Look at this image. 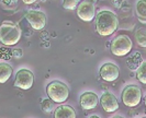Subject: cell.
<instances>
[{"mask_svg": "<svg viewBox=\"0 0 146 118\" xmlns=\"http://www.w3.org/2000/svg\"><path fill=\"white\" fill-rule=\"evenodd\" d=\"M144 104H145V107H146V94H145V97H144Z\"/></svg>", "mask_w": 146, "mask_h": 118, "instance_id": "7402d4cb", "label": "cell"}, {"mask_svg": "<svg viewBox=\"0 0 146 118\" xmlns=\"http://www.w3.org/2000/svg\"><path fill=\"white\" fill-rule=\"evenodd\" d=\"M25 20L29 22V24L32 26V29L35 31H41L46 25V15L42 11L36 10H30L24 15Z\"/></svg>", "mask_w": 146, "mask_h": 118, "instance_id": "52a82bcc", "label": "cell"}, {"mask_svg": "<svg viewBox=\"0 0 146 118\" xmlns=\"http://www.w3.org/2000/svg\"><path fill=\"white\" fill-rule=\"evenodd\" d=\"M21 38V30L13 22L5 21L0 25V42L6 46L18 44Z\"/></svg>", "mask_w": 146, "mask_h": 118, "instance_id": "7a4b0ae2", "label": "cell"}, {"mask_svg": "<svg viewBox=\"0 0 146 118\" xmlns=\"http://www.w3.org/2000/svg\"><path fill=\"white\" fill-rule=\"evenodd\" d=\"M79 104L84 111H91L98 106L99 97L94 92H84L79 98Z\"/></svg>", "mask_w": 146, "mask_h": 118, "instance_id": "8fae6325", "label": "cell"}, {"mask_svg": "<svg viewBox=\"0 0 146 118\" xmlns=\"http://www.w3.org/2000/svg\"><path fill=\"white\" fill-rule=\"evenodd\" d=\"M119 26V20L114 12L102 10L96 15V31L101 36H110L115 33Z\"/></svg>", "mask_w": 146, "mask_h": 118, "instance_id": "6da1fadb", "label": "cell"}, {"mask_svg": "<svg viewBox=\"0 0 146 118\" xmlns=\"http://www.w3.org/2000/svg\"><path fill=\"white\" fill-rule=\"evenodd\" d=\"M13 72L12 67L7 62H0V83H6Z\"/></svg>", "mask_w": 146, "mask_h": 118, "instance_id": "5bb4252c", "label": "cell"}, {"mask_svg": "<svg viewBox=\"0 0 146 118\" xmlns=\"http://www.w3.org/2000/svg\"><path fill=\"white\" fill-rule=\"evenodd\" d=\"M99 75L106 82L117 81L120 77V69L113 62H106L99 69Z\"/></svg>", "mask_w": 146, "mask_h": 118, "instance_id": "9c48e42d", "label": "cell"}, {"mask_svg": "<svg viewBox=\"0 0 146 118\" xmlns=\"http://www.w3.org/2000/svg\"><path fill=\"white\" fill-rule=\"evenodd\" d=\"M80 1L81 0H64L63 1V8L66 10H75Z\"/></svg>", "mask_w": 146, "mask_h": 118, "instance_id": "ac0fdd59", "label": "cell"}, {"mask_svg": "<svg viewBox=\"0 0 146 118\" xmlns=\"http://www.w3.org/2000/svg\"><path fill=\"white\" fill-rule=\"evenodd\" d=\"M135 12L141 23H146V0H139L135 6Z\"/></svg>", "mask_w": 146, "mask_h": 118, "instance_id": "9a60e30c", "label": "cell"}, {"mask_svg": "<svg viewBox=\"0 0 146 118\" xmlns=\"http://www.w3.org/2000/svg\"><path fill=\"white\" fill-rule=\"evenodd\" d=\"M135 38H136V43L143 47L146 48V29L145 28H141L136 31L135 33Z\"/></svg>", "mask_w": 146, "mask_h": 118, "instance_id": "2e32d148", "label": "cell"}, {"mask_svg": "<svg viewBox=\"0 0 146 118\" xmlns=\"http://www.w3.org/2000/svg\"><path fill=\"white\" fill-rule=\"evenodd\" d=\"M46 94L53 103L62 104L69 97V88L65 83L60 81H52L46 87Z\"/></svg>", "mask_w": 146, "mask_h": 118, "instance_id": "3957f363", "label": "cell"}, {"mask_svg": "<svg viewBox=\"0 0 146 118\" xmlns=\"http://www.w3.org/2000/svg\"><path fill=\"white\" fill-rule=\"evenodd\" d=\"M99 103L101 104L104 111L107 113H114L119 109V101L114 94L111 92H103L101 97L99 98Z\"/></svg>", "mask_w": 146, "mask_h": 118, "instance_id": "30bf717a", "label": "cell"}, {"mask_svg": "<svg viewBox=\"0 0 146 118\" xmlns=\"http://www.w3.org/2000/svg\"><path fill=\"white\" fill-rule=\"evenodd\" d=\"M22 55H23V52H22V49H20V48H19V49L17 48V49H13V50H12V56H13L15 58H17V59L21 58Z\"/></svg>", "mask_w": 146, "mask_h": 118, "instance_id": "ffe728a7", "label": "cell"}, {"mask_svg": "<svg viewBox=\"0 0 146 118\" xmlns=\"http://www.w3.org/2000/svg\"><path fill=\"white\" fill-rule=\"evenodd\" d=\"M133 48V42L130 37L125 34H120L115 36L110 44L111 52L117 57H125L131 52Z\"/></svg>", "mask_w": 146, "mask_h": 118, "instance_id": "277c9868", "label": "cell"}, {"mask_svg": "<svg viewBox=\"0 0 146 118\" xmlns=\"http://www.w3.org/2000/svg\"><path fill=\"white\" fill-rule=\"evenodd\" d=\"M121 101L126 107H136L142 102V91L137 85H126L121 93Z\"/></svg>", "mask_w": 146, "mask_h": 118, "instance_id": "5b68a950", "label": "cell"}, {"mask_svg": "<svg viewBox=\"0 0 146 118\" xmlns=\"http://www.w3.org/2000/svg\"><path fill=\"white\" fill-rule=\"evenodd\" d=\"M76 9L78 18L84 22H91L96 18V7L91 0H81Z\"/></svg>", "mask_w": 146, "mask_h": 118, "instance_id": "8992f818", "label": "cell"}, {"mask_svg": "<svg viewBox=\"0 0 146 118\" xmlns=\"http://www.w3.org/2000/svg\"><path fill=\"white\" fill-rule=\"evenodd\" d=\"M55 118H76V111L69 105H59L54 111Z\"/></svg>", "mask_w": 146, "mask_h": 118, "instance_id": "7c38bea8", "label": "cell"}, {"mask_svg": "<svg viewBox=\"0 0 146 118\" xmlns=\"http://www.w3.org/2000/svg\"><path fill=\"white\" fill-rule=\"evenodd\" d=\"M37 0H22V2L24 3V5H33V3H35Z\"/></svg>", "mask_w": 146, "mask_h": 118, "instance_id": "44dd1931", "label": "cell"}, {"mask_svg": "<svg viewBox=\"0 0 146 118\" xmlns=\"http://www.w3.org/2000/svg\"><path fill=\"white\" fill-rule=\"evenodd\" d=\"M34 82V74L29 69H20L15 74V85L21 90H29Z\"/></svg>", "mask_w": 146, "mask_h": 118, "instance_id": "ba28073f", "label": "cell"}, {"mask_svg": "<svg viewBox=\"0 0 146 118\" xmlns=\"http://www.w3.org/2000/svg\"><path fill=\"white\" fill-rule=\"evenodd\" d=\"M136 71V78L141 83L146 85V61H143L139 67L135 70Z\"/></svg>", "mask_w": 146, "mask_h": 118, "instance_id": "e0dca14e", "label": "cell"}, {"mask_svg": "<svg viewBox=\"0 0 146 118\" xmlns=\"http://www.w3.org/2000/svg\"><path fill=\"white\" fill-rule=\"evenodd\" d=\"M143 61H144V60H143V57H142V54L139 52H134L133 54H131V55L127 57L126 65H127V67H129L131 70L135 71Z\"/></svg>", "mask_w": 146, "mask_h": 118, "instance_id": "4fadbf2b", "label": "cell"}, {"mask_svg": "<svg viewBox=\"0 0 146 118\" xmlns=\"http://www.w3.org/2000/svg\"><path fill=\"white\" fill-rule=\"evenodd\" d=\"M41 107H42V111L46 114L51 113L53 111V101L50 100V98H46V100H43V102L41 104Z\"/></svg>", "mask_w": 146, "mask_h": 118, "instance_id": "d6986e66", "label": "cell"}]
</instances>
